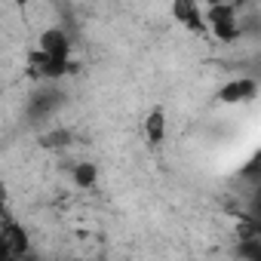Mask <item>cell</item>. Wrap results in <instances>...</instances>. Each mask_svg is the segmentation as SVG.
Masks as SVG:
<instances>
[{
    "label": "cell",
    "instance_id": "7",
    "mask_svg": "<svg viewBox=\"0 0 261 261\" xmlns=\"http://www.w3.org/2000/svg\"><path fill=\"white\" fill-rule=\"evenodd\" d=\"M95 178H98V169H95V163H77V166H74V181H77L80 188H89V185H95Z\"/></svg>",
    "mask_w": 261,
    "mask_h": 261
},
{
    "label": "cell",
    "instance_id": "5",
    "mask_svg": "<svg viewBox=\"0 0 261 261\" xmlns=\"http://www.w3.org/2000/svg\"><path fill=\"white\" fill-rule=\"evenodd\" d=\"M172 16H175L178 25H185V28H191V31H197V34H206V25H203V7L188 4V0H178V4L172 7Z\"/></svg>",
    "mask_w": 261,
    "mask_h": 261
},
{
    "label": "cell",
    "instance_id": "2",
    "mask_svg": "<svg viewBox=\"0 0 261 261\" xmlns=\"http://www.w3.org/2000/svg\"><path fill=\"white\" fill-rule=\"evenodd\" d=\"M203 25H206V34H212L221 43H233L240 37V19H237V7L233 4L203 7Z\"/></svg>",
    "mask_w": 261,
    "mask_h": 261
},
{
    "label": "cell",
    "instance_id": "1",
    "mask_svg": "<svg viewBox=\"0 0 261 261\" xmlns=\"http://www.w3.org/2000/svg\"><path fill=\"white\" fill-rule=\"evenodd\" d=\"M31 252H34L31 233L19 221V215L10 209L7 191H4V185H0V261H22Z\"/></svg>",
    "mask_w": 261,
    "mask_h": 261
},
{
    "label": "cell",
    "instance_id": "6",
    "mask_svg": "<svg viewBox=\"0 0 261 261\" xmlns=\"http://www.w3.org/2000/svg\"><path fill=\"white\" fill-rule=\"evenodd\" d=\"M145 139H148L151 148L163 145V139H166V111L163 108H154L148 114V120H145Z\"/></svg>",
    "mask_w": 261,
    "mask_h": 261
},
{
    "label": "cell",
    "instance_id": "4",
    "mask_svg": "<svg viewBox=\"0 0 261 261\" xmlns=\"http://www.w3.org/2000/svg\"><path fill=\"white\" fill-rule=\"evenodd\" d=\"M255 95H258V80L255 77H230L218 89V101L221 105H246Z\"/></svg>",
    "mask_w": 261,
    "mask_h": 261
},
{
    "label": "cell",
    "instance_id": "3",
    "mask_svg": "<svg viewBox=\"0 0 261 261\" xmlns=\"http://www.w3.org/2000/svg\"><path fill=\"white\" fill-rule=\"evenodd\" d=\"M71 49H74V43L65 28H46L37 40V53L59 65H71Z\"/></svg>",
    "mask_w": 261,
    "mask_h": 261
},
{
    "label": "cell",
    "instance_id": "8",
    "mask_svg": "<svg viewBox=\"0 0 261 261\" xmlns=\"http://www.w3.org/2000/svg\"><path fill=\"white\" fill-rule=\"evenodd\" d=\"M68 142H71V133H65V129H56L53 136H46V139H43V145H46L49 151H59V148H65Z\"/></svg>",
    "mask_w": 261,
    "mask_h": 261
}]
</instances>
